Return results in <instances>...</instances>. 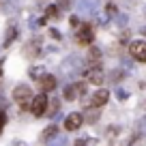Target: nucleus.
Masks as SVG:
<instances>
[{
	"label": "nucleus",
	"instance_id": "1",
	"mask_svg": "<svg viewBox=\"0 0 146 146\" xmlns=\"http://www.w3.org/2000/svg\"><path fill=\"white\" fill-rule=\"evenodd\" d=\"M13 99L17 101L22 108H26V105L32 101V88L28 86V84H19V86H15L13 88Z\"/></svg>",
	"mask_w": 146,
	"mask_h": 146
},
{
	"label": "nucleus",
	"instance_id": "2",
	"mask_svg": "<svg viewBox=\"0 0 146 146\" xmlns=\"http://www.w3.org/2000/svg\"><path fill=\"white\" fill-rule=\"evenodd\" d=\"M47 105H50V97H45L43 92L36 95V97H32V101H30V110H32L35 116H45L47 114Z\"/></svg>",
	"mask_w": 146,
	"mask_h": 146
},
{
	"label": "nucleus",
	"instance_id": "3",
	"mask_svg": "<svg viewBox=\"0 0 146 146\" xmlns=\"http://www.w3.org/2000/svg\"><path fill=\"white\" fill-rule=\"evenodd\" d=\"M92 39H95V30H92L90 24H84V26L78 28V32H75V41H78L80 45H90Z\"/></svg>",
	"mask_w": 146,
	"mask_h": 146
},
{
	"label": "nucleus",
	"instance_id": "4",
	"mask_svg": "<svg viewBox=\"0 0 146 146\" xmlns=\"http://www.w3.org/2000/svg\"><path fill=\"white\" fill-rule=\"evenodd\" d=\"M84 92H86V84L84 82H73V84H69V86L64 88V99L73 101V99H78V97H84Z\"/></svg>",
	"mask_w": 146,
	"mask_h": 146
},
{
	"label": "nucleus",
	"instance_id": "5",
	"mask_svg": "<svg viewBox=\"0 0 146 146\" xmlns=\"http://www.w3.org/2000/svg\"><path fill=\"white\" fill-rule=\"evenodd\" d=\"M108 99H110L108 90H97L90 99H84V105H88V108H103L108 103Z\"/></svg>",
	"mask_w": 146,
	"mask_h": 146
},
{
	"label": "nucleus",
	"instance_id": "6",
	"mask_svg": "<svg viewBox=\"0 0 146 146\" xmlns=\"http://www.w3.org/2000/svg\"><path fill=\"white\" fill-rule=\"evenodd\" d=\"M129 52H131V56L135 60L146 62V41H133L131 45H129Z\"/></svg>",
	"mask_w": 146,
	"mask_h": 146
},
{
	"label": "nucleus",
	"instance_id": "7",
	"mask_svg": "<svg viewBox=\"0 0 146 146\" xmlns=\"http://www.w3.org/2000/svg\"><path fill=\"white\" fill-rule=\"evenodd\" d=\"M82 123H84V114L73 112V114H69L67 120H64V129H67V131H78V129L82 127Z\"/></svg>",
	"mask_w": 146,
	"mask_h": 146
},
{
	"label": "nucleus",
	"instance_id": "8",
	"mask_svg": "<svg viewBox=\"0 0 146 146\" xmlns=\"http://www.w3.org/2000/svg\"><path fill=\"white\" fill-rule=\"evenodd\" d=\"M39 86H41L43 92H52L56 86H58V80H56V75L45 73V75H41V78H39Z\"/></svg>",
	"mask_w": 146,
	"mask_h": 146
},
{
	"label": "nucleus",
	"instance_id": "9",
	"mask_svg": "<svg viewBox=\"0 0 146 146\" xmlns=\"http://www.w3.org/2000/svg\"><path fill=\"white\" fill-rule=\"evenodd\" d=\"M88 82L97 84V86L105 82V75H103V71H101V67H92L90 69V73H88Z\"/></svg>",
	"mask_w": 146,
	"mask_h": 146
},
{
	"label": "nucleus",
	"instance_id": "10",
	"mask_svg": "<svg viewBox=\"0 0 146 146\" xmlns=\"http://www.w3.org/2000/svg\"><path fill=\"white\" fill-rule=\"evenodd\" d=\"M88 60H90L92 67H99V64H101V52L97 50V47H92V50H90V56H88Z\"/></svg>",
	"mask_w": 146,
	"mask_h": 146
},
{
	"label": "nucleus",
	"instance_id": "11",
	"mask_svg": "<svg viewBox=\"0 0 146 146\" xmlns=\"http://www.w3.org/2000/svg\"><path fill=\"white\" fill-rule=\"evenodd\" d=\"M78 5L82 11H86V13H92L95 11V0H78Z\"/></svg>",
	"mask_w": 146,
	"mask_h": 146
},
{
	"label": "nucleus",
	"instance_id": "12",
	"mask_svg": "<svg viewBox=\"0 0 146 146\" xmlns=\"http://www.w3.org/2000/svg\"><path fill=\"white\" fill-rule=\"evenodd\" d=\"M54 135H58V127H56V125H50V127L45 129V133H43V140H50V137H54Z\"/></svg>",
	"mask_w": 146,
	"mask_h": 146
},
{
	"label": "nucleus",
	"instance_id": "13",
	"mask_svg": "<svg viewBox=\"0 0 146 146\" xmlns=\"http://www.w3.org/2000/svg\"><path fill=\"white\" fill-rule=\"evenodd\" d=\"M15 35H17V30H15V26H11V28H9V32L5 35V45H11V43H13Z\"/></svg>",
	"mask_w": 146,
	"mask_h": 146
},
{
	"label": "nucleus",
	"instance_id": "14",
	"mask_svg": "<svg viewBox=\"0 0 146 146\" xmlns=\"http://www.w3.org/2000/svg\"><path fill=\"white\" fill-rule=\"evenodd\" d=\"M58 110H60V101H52V105H50V110H47V114H45V116H54Z\"/></svg>",
	"mask_w": 146,
	"mask_h": 146
},
{
	"label": "nucleus",
	"instance_id": "15",
	"mask_svg": "<svg viewBox=\"0 0 146 146\" xmlns=\"http://www.w3.org/2000/svg\"><path fill=\"white\" fill-rule=\"evenodd\" d=\"M50 146H69V140H67L64 135H60V137H56V140L52 142Z\"/></svg>",
	"mask_w": 146,
	"mask_h": 146
},
{
	"label": "nucleus",
	"instance_id": "16",
	"mask_svg": "<svg viewBox=\"0 0 146 146\" xmlns=\"http://www.w3.org/2000/svg\"><path fill=\"white\" fill-rule=\"evenodd\" d=\"M5 125H7V112L2 108H0V133H2V129H5Z\"/></svg>",
	"mask_w": 146,
	"mask_h": 146
},
{
	"label": "nucleus",
	"instance_id": "17",
	"mask_svg": "<svg viewBox=\"0 0 146 146\" xmlns=\"http://www.w3.org/2000/svg\"><path fill=\"white\" fill-rule=\"evenodd\" d=\"M120 78H123V71H120V69L110 73V80H112V82H120Z\"/></svg>",
	"mask_w": 146,
	"mask_h": 146
},
{
	"label": "nucleus",
	"instance_id": "18",
	"mask_svg": "<svg viewBox=\"0 0 146 146\" xmlns=\"http://www.w3.org/2000/svg\"><path fill=\"white\" fill-rule=\"evenodd\" d=\"M56 15H60V9L58 7H50L47 9V17H56Z\"/></svg>",
	"mask_w": 146,
	"mask_h": 146
},
{
	"label": "nucleus",
	"instance_id": "19",
	"mask_svg": "<svg viewBox=\"0 0 146 146\" xmlns=\"http://www.w3.org/2000/svg\"><path fill=\"white\" fill-rule=\"evenodd\" d=\"M105 13H108L110 17H116V7L114 5H108V7H105Z\"/></svg>",
	"mask_w": 146,
	"mask_h": 146
},
{
	"label": "nucleus",
	"instance_id": "20",
	"mask_svg": "<svg viewBox=\"0 0 146 146\" xmlns=\"http://www.w3.org/2000/svg\"><path fill=\"white\" fill-rule=\"evenodd\" d=\"M99 120V112H90V116H88V123H97Z\"/></svg>",
	"mask_w": 146,
	"mask_h": 146
},
{
	"label": "nucleus",
	"instance_id": "21",
	"mask_svg": "<svg viewBox=\"0 0 146 146\" xmlns=\"http://www.w3.org/2000/svg\"><path fill=\"white\" fill-rule=\"evenodd\" d=\"M50 35L54 36V39H58V41H60V32H56V30H50Z\"/></svg>",
	"mask_w": 146,
	"mask_h": 146
},
{
	"label": "nucleus",
	"instance_id": "22",
	"mask_svg": "<svg viewBox=\"0 0 146 146\" xmlns=\"http://www.w3.org/2000/svg\"><path fill=\"white\" fill-rule=\"evenodd\" d=\"M78 24H80V19L75 17V15H73V17H71V26H78Z\"/></svg>",
	"mask_w": 146,
	"mask_h": 146
},
{
	"label": "nucleus",
	"instance_id": "23",
	"mask_svg": "<svg viewBox=\"0 0 146 146\" xmlns=\"http://www.w3.org/2000/svg\"><path fill=\"white\" fill-rule=\"evenodd\" d=\"M118 99H127V92H125V90H118Z\"/></svg>",
	"mask_w": 146,
	"mask_h": 146
},
{
	"label": "nucleus",
	"instance_id": "24",
	"mask_svg": "<svg viewBox=\"0 0 146 146\" xmlns=\"http://www.w3.org/2000/svg\"><path fill=\"white\" fill-rule=\"evenodd\" d=\"M142 129H144V133H146V118L142 120Z\"/></svg>",
	"mask_w": 146,
	"mask_h": 146
},
{
	"label": "nucleus",
	"instance_id": "25",
	"mask_svg": "<svg viewBox=\"0 0 146 146\" xmlns=\"http://www.w3.org/2000/svg\"><path fill=\"white\" fill-rule=\"evenodd\" d=\"M15 146H26V144H19V142H15Z\"/></svg>",
	"mask_w": 146,
	"mask_h": 146
},
{
	"label": "nucleus",
	"instance_id": "26",
	"mask_svg": "<svg viewBox=\"0 0 146 146\" xmlns=\"http://www.w3.org/2000/svg\"><path fill=\"white\" fill-rule=\"evenodd\" d=\"M75 146H84V144H82V142H80V144H75Z\"/></svg>",
	"mask_w": 146,
	"mask_h": 146
},
{
	"label": "nucleus",
	"instance_id": "27",
	"mask_svg": "<svg viewBox=\"0 0 146 146\" xmlns=\"http://www.w3.org/2000/svg\"><path fill=\"white\" fill-rule=\"evenodd\" d=\"M144 32H146V28H144Z\"/></svg>",
	"mask_w": 146,
	"mask_h": 146
}]
</instances>
